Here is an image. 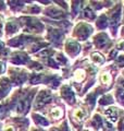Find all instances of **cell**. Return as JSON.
I'll return each mask as SVG.
<instances>
[{"label": "cell", "mask_w": 124, "mask_h": 131, "mask_svg": "<svg viewBox=\"0 0 124 131\" xmlns=\"http://www.w3.org/2000/svg\"><path fill=\"white\" fill-rule=\"evenodd\" d=\"M92 27L87 24H81V25H78L77 30H76V35L78 36V38L84 40L88 37L90 35V33H92Z\"/></svg>", "instance_id": "cell-1"}, {"label": "cell", "mask_w": 124, "mask_h": 131, "mask_svg": "<svg viewBox=\"0 0 124 131\" xmlns=\"http://www.w3.org/2000/svg\"><path fill=\"white\" fill-rule=\"evenodd\" d=\"M51 101V95L50 93L47 92V91H43L38 94V96H37V101H36V108L38 107H41V106H44L45 104L49 103V102Z\"/></svg>", "instance_id": "cell-2"}, {"label": "cell", "mask_w": 124, "mask_h": 131, "mask_svg": "<svg viewBox=\"0 0 124 131\" xmlns=\"http://www.w3.org/2000/svg\"><path fill=\"white\" fill-rule=\"evenodd\" d=\"M67 51L71 56H74V55L78 54V51H80V45H78L76 42L70 40V42L67 44Z\"/></svg>", "instance_id": "cell-3"}, {"label": "cell", "mask_w": 124, "mask_h": 131, "mask_svg": "<svg viewBox=\"0 0 124 131\" xmlns=\"http://www.w3.org/2000/svg\"><path fill=\"white\" fill-rule=\"evenodd\" d=\"M95 43H96L97 45V47L99 48H102V47H105L106 45H108L109 43V38H108V36H107L106 34H99L98 36H96V38H95Z\"/></svg>", "instance_id": "cell-4"}, {"label": "cell", "mask_w": 124, "mask_h": 131, "mask_svg": "<svg viewBox=\"0 0 124 131\" xmlns=\"http://www.w3.org/2000/svg\"><path fill=\"white\" fill-rule=\"evenodd\" d=\"M61 94H62V96H63L65 100L69 102V103H73V102H74V93L72 92V90L70 89L69 86L62 88Z\"/></svg>", "instance_id": "cell-5"}, {"label": "cell", "mask_w": 124, "mask_h": 131, "mask_svg": "<svg viewBox=\"0 0 124 131\" xmlns=\"http://www.w3.org/2000/svg\"><path fill=\"white\" fill-rule=\"evenodd\" d=\"M120 18H121V7L117 8V10H115L112 13V15H111V25L114 27V30L120 22Z\"/></svg>", "instance_id": "cell-6"}, {"label": "cell", "mask_w": 124, "mask_h": 131, "mask_svg": "<svg viewBox=\"0 0 124 131\" xmlns=\"http://www.w3.org/2000/svg\"><path fill=\"white\" fill-rule=\"evenodd\" d=\"M73 116L75 117V119H77L78 121H82V120H84L86 118V116H87V113H86L84 109H82V108H77V109L74 110Z\"/></svg>", "instance_id": "cell-7"}, {"label": "cell", "mask_w": 124, "mask_h": 131, "mask_svg": "<svg viewBox=\"0 0 124 131\" xmlns=\"http://www.w3.org/2000/svg\"><path fill=\"white\" fill-rule=\"evenodd\" d=\"M106 115L109 117L110 120L112 121H117V117H118V110L115 107H111L106 110Z\"/></svg>", "instance_id": "cell-8"}, {"label": "cell", "mask_w": 124, "mask_h": 131, "mask_svg": "<svg viewBox=\"0 0 124 131\" xmlns=\"http://www.w3.org/2000/svg\"><path fill=\"white\" fill-rule=\"evenodd\" d=\"M9 89H10L9 82H8L7 80H2L1 84H0V97L5 96L8 93V91H9Z\"/></svg>", "instance_id": "cell-9"}, {"label": "cell", "mask_w": 124, "mask_h": 131, "mask_svg": "<svg viewBox=\"0 0 124 131\" xmlns=\"http://www.w3.org/2000/svg\"><path fill=\"white\" fill-rule=\"evenodd\" d=\"M47 14L52 16V18H56V19H61V18H63V16H64V14L62 13L61 11H58V10H55V9L48 10L47 11Z\"/></svg>", "instance_id": "cell-10"}, {"label": "cell", "mask_w": 124, "mask_h": 131, "mask_svg": "<svg viewBox=\"0 0 124 131\" xmlns=\"http://www.w3.org/2000/svg\"><path fill=\"white\" fill-rule=\"evenodd\" d=\"M92 59H93L94 62H96V63H103L105 62L103 56H101L99 52H94L93 56H92Z\"/></svg>", "instance_id": "cell-11"}, {"label": "cell", "mask_w": 124, "mask_h": 131, "mask_svg": "<svg viewBox=\"0 0 124 131\" xmlns=\"http://www.w3.org/2000/svg\"><path fill=\"white\" fill-rule=\"evenodd\" d=\"M107 22H108V21H107L106 15H101L100 18H99L98 22H97V26L99 28H106L107 25H108V23H107Z\"/></svg>", "instance_id": "cell-12"}, {"label": "cell", "mask_w": 124, "mask_h": 131, "mask_svg": "<svg viewBox=\"0 0 124 131\" xmlns=\"http://www.w3.org/2000/svg\"><path fill=\"white\" fill-rule=\"evenodd\" d=\"M112 97H111L110 94H107V95H103L101 98H100V104L101 105H109L112 103Z\"/></svg>", "instance_id": "cell-13"}, {"label": "cell", "mask_w": 124, "mask_h": 131, "mask_svg": "<svg viewBox=\"0 0 124 131\" xmlns=\"http://www.w3.org/2000/svg\"><path fill=\"white\" fill-rule=\"evenodd\" d=\"M74 78H75V80L78 81V82L82 81V80L85 78V71H84V70H82V69H78V70H76Z\"/></svg>", "instance_id": "cell-14"}, {"label": "cell", "mask_w": 124, "mask_h": 131, "mask_svg": "<svg viewBox=\"0 0 124 131\" xmlns=\"http://www.w3.org/2000/svg\"><path fill=\"white\" fill-rule=\"evenodd\" d=\"M35 118V121L37 122V124H39V125H43V126H48V121L45 119L44 117H41V116H38V115H34L33 116Z\"/></svg>", "instance_id": "cell-15"}, {"label": "cell", "mask_w": 124, "mask_h": 131, "mask_svg": "<svg viewBox=\"0 0 124 131\" xmlns=\"http://www.w3.org/2000/svg\"><path fill=\"white\" fill-rule=\"evenodd\" d=\"M62 115H63V113H62V110L60 108H53L51 110V116L53 118H56V119H59V118H61Z\"/></svg>", "instance_id": "cell-16"}, {"label": "cell", "mask_w": 124, "mask_h": 131, "mask_svg": "<svg viewBox=\"0 0 124 131\" xmlns=\"http://www.w3.org/2000/svg\"><path fill=\"white\" fill-rule=\"evenodd\" d=\"M49 36H50V38H51V39H53V40H59V42H60V38H61L62 34H61L59 31L55 30V31H52L50 34H49Z\"/></svg>", "instance_id": "cell-17"}, {"label": "cell", "mask_w": 124, "mask_h": 131, "mask_svg": "<svg viewBox=\"0 0 124 131\" xmlns=\"http://www.w3.org/2000/svg\"><path fill=\"white\" fill-rule=\"evenodd\" d=\"M16 30H18V25L14 23V22H10L9 24H8V26H7V31L8 32H15Z\"/></svg>", "instance_id": "cell-18"}, {"label": "cell", "mask_w": 124, "mask_h": 131, "mask_svg": "<svg viewBox=\"0 0 124 131\" xmlns=\"http://www.w3.org/2000/svg\"><path fill=\"white\" fill-rule=\"evenodd\" d=\"M84 15L86 16V18H88V19H94V18H95V13L89 9V8L85 9V11H84Z\"/></svg>", "instance_id": "cell-19"}, {"label": "cell", "mask_w": 124, "mask_h": 131, "mask_svg": "<svg viewBox=\"0 0 124 131\" xmlns=\"http://www.w3.org/2000/svg\"><path fill=\"white\" fill-rule=\"evenodd\" d=\"M110 81H111V77L108 74V73H105V74L101 75V82H102V83L108 84Z\"/></svg>", "instance_id": "cell-20"}, {"label": "cell", "mask_w": 124, "mask_h": 131, "mask_svg": "<svg viewBox=\"0 0 124 131\" xmlns=\"http://www.w3.org/2000/svg\"><path fill=\"white\" fill-rule=\"evenodd\" d=\"M94 121H95V125H96V127H101V126H102V119L98 116V115H96V116H95Z\"/></svg>", "instance_id": "cell-21"}, {"label": "cell", "mask_w": 124, "mask_h": 131, "mask_svg": "<svg viewBox=\"0 0 124 131\" xmlns=\"http://www.w3.org/2000/svg\"><path fill=\"white\" fill-rule=\"evenodd\" d=\"M87 102L90 104V106H92V107L95 105V95H94V94H90V95L87 97Z\"/></svg>", "instance_id": "cell-22"}, {"label": "cell", "mask_w": 124, "mask_h": 131, "mask_svg": "<svg viewBox=\"0 0 124 131\" xmlns=\"http://www.w3.org/2000/svg\"><path fill=\"white\" fill-rule=\"evenodd\" d=\"M118 96H119V98L122 101V103L124 104V92H121V93H119L118 94Z\"/></svg>", "instance_id": "cell-23"}, {"label": "cell", "mask_w": 124, "mask_h": 131, "mask_svg": "<svg viewBox=\"0 0 124 131\" xmlns=\"http://www.w3.org/2000/svg\"><path fill=\"white\" fill-rule=\"evenodd\" d=\"M119 63H124V56H120V58L118 59Z\"/></svg>", "instance_id": "cell-24"}, {"label": "cell", "mask_w": 124, "mask_h": 131, "mask_svg": "<svg viewBox=\"0 0 124 131\" xmlns=\"http://www.w3.org/2000/svg\"><path fill=\"white\" fill-rule=\"evenodd\" d=\"M3 70H5V64L0 62V73H1V72H3Z\"/></svg>", "instance_id": "cell-25"}, {"label": "cell", "mask_w": 124, "mask_h": 131, "mask_svg": "<svg viewBox=\"0 0 124 131\" xmlns=\"http://www.w3.org/2000/svg\"><path fill=\"white\" fill-rule=\"evenodd\" d=\"M5 131H14V129L12 128V127H8V128H7Z\"/></svg>", "instance_id": "cell-26"}, {"label": "cell", "mask_w": 124, "mask_h": 131, "mask_svg": "<svg viewBox=\"0 0 124 131\" xmlns=\"http://www.w3.org/2000/svg\"><path fill=\"white\" fill-rule=\"evenodd\" d=\"M51 131H57V130H56V129H52V130H51Z\"/></svg>", "instance_id": "cell-27"}]
</instances>
